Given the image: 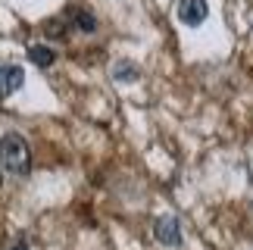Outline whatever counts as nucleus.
I'll use <instances>...</instances> for the list:
<instances>
[{
	"label": "nucleus",
	"instance_id": "obj_1",
	"mask_svg": "<svg viewBox=\"0 0 253 250\" xmlns=\"http://www.w3.org/2000/svg\"><path fill=\"white\" fill-rule=\"evenodd\" d=\"M0 166H3L9 175H28L32 169V153H28V144L22 134L9 131L0 138Z\"/></svg>",
	"mask_w": 253,
	"mask_h": 250
},
{
	"label": "nucleus",
	"instance_id": "obj_2",
	"mask_svg": "<svg viewBox=\"0 0 253 250\" xmlns=\"http://www.w3.org/2000/svg\"><path fill=\"white\" fill-rule=\"evenodd\" d=\"M153 235H157L160 244L166 247H178L181 244V225L175 216H160L157 222H153Z\"/></svg>",
	"mask_w": 253,
	"mask_h": 250
},
{
	"label": "nucleus",
	"instance_id": "obj_3",
	"mask_svg": "<svg viewBox=\"0 0 253 250\" xmlns=\"http://www.w3.org/2000/svg\"><path fill=\"white\" fill-rule=\"evenodd\" d=\"M207 0H178V19L184 25H191V28H197L203 25V19H207Z\"/></svg>",
	"mask_w": 253,
	"mask_h": 250
},
{
	"label": "nucleus",
	"instance_id": "obj_4",
	"mask_svg": "<svg viewBox=\"0 0 253 250\" xmlns=\"http://www.w3.org/2000/svg\"><path fill=\"white\" fill-rule=\"evenodd\" d=\"M25 82V72L22 66H0V94H13L22 88Z\"/></svg>",
	"mask_w": 253,
	"mask_h": 250
},
{
	"label": "nucleus",
	"instance_id": "obj_5",
	"mask_svg": "<svg viewBox=\"0 0 253 250\" xmlns=\"http://www.w3.org/2000/svg\"><path fill=\"white\" fill-rule=\"evenodd\" d=\"M72 19V25L79 28V32H97V19H94V13H87V9H69V13H66Z\"/></svg>",
	"mask_w": 253,
	"mask_h": 250
},
{
	"label": "nucleus",
	"instance_id": "obj_6",
	"mask_svg": "<svg viewBox=\"0 0 253 250\" xmlns=\"http://www.w3.org/2000/svg\"><path fill=\"white\" fill-rule=\"evenodd\" d=\"M28 60H32L35 66H41V69H47V66H53L56 53L50 50V47H44V44H35V47H28Z\"/></svg>",
	"mask_w": 253,
	"mask_h": 250
},
{
	"label": "nucleus",
	"instance_id": "obj_7",
	"mask_svg": "<svg viewBox=\"0 0 253 250\" xmlns=\"http://www.w3.org/2000/svg\"><path fill=\"white\" fill-rule=\"evenodd\" d=\"M113 75H116V82H134L138 79V66L134 63H128V60H122V63H116V69H113Z\"/></svg>",
	"mask_w": 253,
	"mask_h": 250
},
{
	"label": "nucleus",
	"instance_id": "obj_8",
	"mask_svg": "<svg viewBox=\"0 0 253 250\" xmlns=\"http://www.w3.org/2000/svg\"><path fill=\"white\" fill-rule=\"evenodd\" d=\"M6 250H28V247H25V241H16L13 247H6Z\"/></svg>",
	"mask_w": 253,
	"mask_h": 250
}]
</instances>
